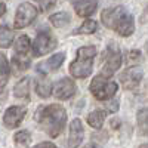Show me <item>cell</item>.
<instances>
[{
    "mask_svg": "<svg viewBox=\"0 0 148 148\" xmlns=\"http://www.w3.org/2000/svg\"><path fill=\"white\" fill-rule=\"evenodd\" d=\"M27 114V110L24 107H18V105H14L6 110V113L3 116V123L8 129H15L21 125V121L24 120Z\"/></svg>",
    "mask_w": 148,
    "mask_h": 148,
    "instance_id": "cell-8",
    "label": "cell"
},
{
    "mask_svg": "<svg viewBox=\"0 0 148 148\" xmlns=\"http://www.w3.org/2000/svg\"><path fill=\"white\" fill-rule=\"evenodd\" d=\"M105 117H107V111L104 110H95L88 116V125L93 129H101L104 121H105Z\"/></svg>",
    "mask_w": 148,
    "mask_h": 148,
    "instance_id": "cell-17",
    "label": "cell"
},
{
    "mask_svg": "<svg viewBox=\"0 0 148 148\" xmlns=\"http://www.w3.org/2000/svg\"><path fill=\"white\" fill-rule=\"evenodd\" d=\"M56 45H58L56 37L51 31L43 30V31H40L39 34H37V37L33 42V55L36 58L43 56L45 53L52 52L53 49L56 47Z\"/></svg>",
    "mask_w": 148,
    "mask_h": 148,
    "instance_id": "cell-4",
    "label": "cell"
},
{
    "mask_svg": "<svg viewBox=\"0 0 148 148\" xmlns=\"http://www.w3.org/2000/svg\"><path fill=\"white\" fill-rule=\"evenodd\" d=\"M125 15H127V10L123 6H116V8H110V9L102 10L101 19H102V24L107 28L114 30L117 27V24L120 22V19Z\"/></svg>",
    "mask_w": 148,
    "mask_h": 148,
    "instance_id": "cell-7",
    "label": "cell"
},
{
    "mask_svg": "<svg viewBox=\"0 0 148 148\" xmlns=\"http://www.w3.org/2000/svg\"><path fill=\"white\" fill-rule=\"evenodd\" d=\"M5 12H6V6H5L3 3H0V18L5 15Z\"/></svg>",
    "mask_w": 148,
    "mask_h": 148,
    "instance_id": "cell-29",
    "label": "cell"
},
{
    "mask_svg": "<svg viewBox=\"0 0 148 148\" xmlns=\"http://www.w3.org/2000/svg\"><path fill=\"white\" fill-rule=\"evenodd\" d=\"M34 2H45V0H34Z\"/></svg>",
    "mask_w": 148,
    "mask_h": 148,
    "instance_id": "cell-31",
    "label": "cell"
},
{
    "mask_svg": "<svg viewBox=\"0 0 148 148\" xmlns=\"http://www.w3.org/2000/svg\"><path fill=\"white\" fill-rule=\"evenodd\" d=\"M98 30V24H96V21H93V19H86L82 25L77 28V34L80 33V34H93L95 31Z\"/></svg>",
    "mask_w": 148,
    "mask_h": 148,
    "instance_id": "cell-24",
    "label": "cell"
},
{
    "mask_svg": "<svg viewBox=\"0 0 148 148\" xmlns=\"http://www.w3.org/2000/svg\"><path fill=\"white\" fill-rule=\"evenodd\" d=\"M37 18V9L28 3V2H24L18 6L16 9V15H15V21H14V27L16 30L21 28H25L28 27L30 24Z\"/></svg>",
    "mask_w": 148,
    "mask_h": 148,
    "instance_id": "cell-6",
    "label": "cell"
},
{
    "mask_svg": "<svg viewBox=\"0 0 148 148\" xmlns=\"http://www.w3.org/2000/svg\"><path fill=\"white\" fill-rule=\"evenodd\" d=\"M14 95L16 98H21V99H30V79L24 77L21 79L14 88Z\"/></svg>",
    "mask_w": 148,
    "mask_h": 148,
    "instance_id": "cell-16",
    "label": "cell"
},
{
    "mask_svg": "<svg viewBox=\"0 0 148 148\" xmlns=\"http://www.w3.org/2000/svg\"><path fill=\"white\" fill-rule=\"evenodd\" d=\"M36 120L49 136L56 138L64 130L65 123H67L65 108L59 104H51L47 107H43L37 111Z\"/></svg>",
    "mask_w": 148,
    "mask_h": 148,
    "instance_id": "cell-1",
    "label": "cell"
},
{
    "mask_svg": "<svg viewBox=\"0 0 148 148\" xmlns=\"http://www.w3.org/2000/svg\"><path fill=\"white\" fill-rule=\"evenodd\" d=\"M34 88H36V92L40 98H49L52 95V83L47 77L42 76V77H37L36 82H34Z\"/></svg>",
    "mask_w": 148,
    "mask_h": 148,
    "instance_id": "cell-15",
    "label": "cell"
},
{
    "mask_svg": "<svg viewBox=\"0 0 148 148\" xmlns=\"http://www.w3.org/2000/svg\"><path fill=\"white\" fill-rule=\"evenodd\" d=\"M33 148H56V145H53L52 142H40Z\"/></svg>",
    "mask_w": 148,
    "mask_h": 148,
    "instance_id": "cell-28",
    "label": "cell"
},
{
    "mask_svg": "<svg viewBox=\"0 0 148 148\" xmlns=\"http://www.w3.org/2000/svg\"><path fill=\"white\" fill-rule=\"evenodd\" d=\"M90 92L92 95L96 98L98 101H107L110 98H113L119 89V86L116 82H111L102 76H96L92 79L90 83Z\"/></svg>",
    "mask_w": 148,
    "mask_h": 148,
    "instance_id": "cell-3",
    "label": "cell"
},
{
    "mask_svg": "<svg viewBox=\"0 0 148 148\" xmlns=\"http://www.w3.org/2000/svg\"><path fill=\"white\" fill-rule=\"evenodd\" d=\"M31 49V42L27 36H19L15 42V51L18 55H25Z\"/></svg>",
    "mask_w": 148,
    "mask_h": 148,
    "instance_id": "cell-21",
    "label": "cell"
},
{
    "mask_svg": "<svg viewBox=\"0 0 148 148\" xmlns=\"http://www.w3.org/2000/svg\"><path fill=\"white\" fill-rule=\"evenodd\" d=\"M141 148H148V145H142V147H141Z\"/></svg>",
    "mask_w": 148,
    "mask_h": 148,
    "instance_id": "cell-30",
    "label": "cell"
},
{
    "mask_svg": "<svg viewBox=\"0 0 148 148\" xmlns=\"http://www.w3.org/2000/svg\"><path fill=\"white\" fill-rule=\"evenodd\" d=\"M53 89H55V96L58 99L64 101V99H68V98L74 96V93H76V84H74V82L71 79L64 77L59 82H56Z\"/></svg>",
    "mask_w": 148,
    "mask_h": 148,
    "instance_id": "cell-10",
    "label": "cell"
},
{
    "mask_svg": "<svg viewBox=\"0 0 148 148\" xmlns=\"http://www.w3.org/2000/svg\"><path fill=\"white\" fill-rule=\"evenodd\" d=\"M64 59H65V53H64V52L55 53V55H52L51 58H49L46 62L40 64L39 70H40V71H45V73H47V71H56L61 65H62Z\"/></svg>",
    "mask_w": 148,
    "mask_h": 148,
    "instance_id": "cell-14",
    "label": "cell"
},
{
    "mask_svg": "<svg viewBox=\"0 0 148 148\" xmlns=\"http://www.w3.org/2000/svg\"><path fill=\"white\" fill-rule=\"evenodd\" d=\"M114 31H117L121 37H129L130 34H133L135 31V21H133V16L130 14L125 15L120 22L117 24V27L114 28Z\"/></svg>",
    "mask_w": 148,
    "mask_h": 148,
    "instance_id": "cell-13",
    "label": "cell"
},
{
    "mask_svg": "<svg viewBox=\"0 0 148 148\" xmlns=\"http://www.w3.org/2000/svg\"><path fill=\"white\" fill-rule=\"evenodd\" d=\"M12 65L16 68V71H25L30 68V59L24 55H18L12 58Z\"/></svg>",
    "mask_w": 148,
    "mask_h": 148,
    "instance_id": "cell-25",
    "label": "cell"
},
{
    "mask_svg": "<svg viewBox=\"0 0 148 148\" xmlns=\"http://www.w3.org/2000/svg\"><path fill=\"white\" fill-rule=\"evenodd\" d=\"M49 19H51V24L55 28H62L70 22V15L67 12H56Z\"/></svg>",
    "mask_w": 148,
    "mask_h": 148,
    "instance_id": "cell-20",
    "label": "cell"
},
{
    "mask_svg": "<svg viewBox=\"0 0 148 148\" xmlns=\"http://www.w3.org/2000/svg\"><path fill=\"white\" fill-rule=\"evenodd\" d=\"M83 135H84V129L82 125V120L74 119L70 125V136H68L67 148H77L83 141Z\"/></svg>",
    "mask_w": 148,
    "mask_h": 148,
    "instance_id": "cell-11",
    "label": "cell"
},
{
    "mask_svg": "<svg viewBox=\"0 0 148 148\" xmlns=\"http://www.w3.org/2000/svg\"><path fill=\"white\" fill-rule=\"evenodd\" d=\"M107 110L110 111V113H117V110H119V102L114 101V99H111V102H108V105H107Z\"/></svg>",
    "mask_w": 148,
    "mask_h": 148,
    "instance_id": "cell-27",
    "label": "cell"
},
{
    "mask_svg": "<svg viewBox=\"0 0 148 148\" xmlns=\"http://www.w3.org/2000/svg\"><path fill=\"white\" fill-rule=\"evenodd\" d=\"M9 77V62L3 53H0V89L3 88Z\"/></svg>",
    "mask_w": 148,
    "mask_h": 148,
    "instance_id": "cell-22",
    "label": "cell"
},
{
    "mask_svg": "<svg viewBox=\"0 0 148 148\" xmlns=\"http://www.w3.org/2000/svg\"><path fill=\"white\" fill-rule=\"evenodd\" d=\"M141 52L139 51H130L129 55H127V64L130 67H136V64L141 61Z\"/></svg>",
    "mask_w": 148,
    "mask_h": 148,
    "instance_id": "cell-26",
    "label": "cell"
},
{
    "mask_svg": "<svg viewBox=\"0 0 148 148\" xmlns=\"http://www.w3.org/2000/svg\"><path fill=\"white\" fill-rule=\"evenodd\" d=\"M14 42V31L6 25H0V49H8Z\"/></svg>",
    "mask_w": 148,
    "mask_h": 148,
    "instance_id": "cell-18",
    "label": "cell"
},
{
    "mask_svg": "<svg viewBox=\"0 0 148 148\" xmlns=\"http://www.w3.org/2000/svg\"><path fill=\"white\" fill-rule=\"evenodd\" d=\"M136 120H138V129H139V133L147 136L148 135V107L147 108H142L138 111V116H136Z\"/></svg>",
    "mask_w": 148,
    "mask_h": 148,
    "instance_id": "cell-19",
    "label": "cell"
},
{
    "mask_svg": "<svg viewBox=\"0 0 148 148\" xmlns=\"http://www.w3.org/2000/svg\"><path fill=\"white\" fill-rule=\"evenodd\" d=\"M14 139H15L16 147H19V148H27V147H30V144H31V135H30L28 130H21V132H18L15 136H14Z\"/></svg>",
    "mask_w": 148,
    "mask_h": 148,
    "instance_id": "cell-23",
    "label": "cell"
},
{
    "mask_svg": "<svg viewBox=\"0 0 148 148\" xmlns=\"http://www.w3.org/2000/svg\"><path fill=\"white\" fill-rule=\"evenodd\" d=\"M96 55L95 46H83L77 51V58L70 65V74L76 79H86L92 74L93 58Z\"/></svg>",
    "mask_w": 148,
    "mask_h": 148,
    "instance_id": "cell-2",
    "label": "cell"
},
{
    "mask_svg": "<svg viewBox=\"0 0 148 148\" xmlns=\"http://www.w3.org/2000/svg\"><path fill=\"white\" fill-rule=\"evenodd\" d=\"M98 0H74V10L82 18H88L95 14Z\"/></svg>",
    "mask_w": 148,
    "mask_h": 148,
    "instance_id": "cell-12",
    "label": "cell"
},
{
    "mask_svg": "<svg viewBox=\"0 0 148 148\" xmlns=\"http://www.w3.org/2000/svg\"><path fill=\"white\" fill-rule=\"evenodd\" d=\"M120 65H121V53L119 51V47L114 45H110L107 49L105 62H104V67L101 71V76L105 79H110L120 68Z\"/></svg>",
    "mask_w": 148,
    "mask_h": 148,
    "instance_id": "cell-5",
    "label": "cell"
},
{
    "mask_svg": "<svg viewBox=\"0 0 148 148\" xmlns=\"http://www.w3.org/2000/svg\"><path fill=\"white\" fill-rule=\"evenodd\" d=\"M141 80H142V70L139 67H129L120 76V82L123 84V88L129 89V90L138 88Z\"/></svg>",
    "mask_w": 148,
    "mask_h": 148,
    "instance_id": "cell-9",
    "label": "cell"
}]
</instances>
